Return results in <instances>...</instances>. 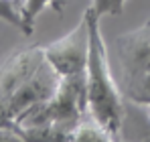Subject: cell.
<instances>
[{"mask_svg": "<svg viewBox=\"0 0 150 142\" xmlns=\"http://www.w3.org/2000/svg\"><path fill=\"white\" fill-rule=\"evenodd\" d=\"M83 16L89 26V57L85 69L87 114L100 126H103L116 140H120L126 118L124 94L110 67L108 49L100 28V14L89 6Z\"/></svg>", "mask_w": 150, "mask_h": 142, "instance_id": "6da1fadb", "label": "cell"}, {"mask_svg": "<svg viewBox=\"0 0 150 142\" xmlns=\"http://www.w3.org/2000/svg\"><path fill=\"white\" fill-rule=\"evenodd\" d=\"M120 89L126 99L150 106V18L116 39Z\"/></svg>", "mask_w": 150, "mask_h": 142, "instance_id": "7a4b0ae2", "label": "cell"}, {"mask_svg": "<svg viewBox=\"0 0 150 142\" xmlns=\"http://www.w3.org/2000/svg\"><path fill=\"white\" fill-rule=\"evenodd\" d=\"M45 61L43 45L16 49L8 53L0 61V128H14V120L10 114V102L16 89L39 69Z\"/></svg>", "mask_w": 150, "mask_h": 142, "instance_id": "3957f363", "label": "cell"}, {"mask_svg": "<svg viewBox=\"0 0 150 142\" xmlns=\"http://www.w3.org/2000/svg\"><path fill=\"white\" fill-rule=\"evenodd\" d=\"M45 57L61 79H85L89 57V26L85 16L65 37L43 45Z\"/></svg>", "mask_w": 150, "mask_h": 142, "instance_id": "277c9868", "label": "cell"}, {"mask_svg": "<svg viewBox=\"0 0 150 142\" xmlns=\"http://www.w3.org/2000/svg\"><path fill=\"white\" fill-rule=\"evenodd\" d=\"M16 132L25 142H69L75 128L59 122H35L18 126Z\"/></svg>", "mask_w": 150, "mask_h": 142, "instance_id": "5b68a950", "label": "cell"}, {"mask_svg": "<svg viewBox=\"0 0 150 142\" xmlns=\"http://www.w3.org/2000/svg\"><path fill=\"white\" fill-rule=\"evenodd\" d=\"M69 142H120V140H116L103 126H100L96 120H91L87 116L75 128V132Z\"/></svg>", "mask_w": 150, "mask_h": 142, "instance_id": "8992f818", "label": "cell"}, {"mask_svg": "<svg viewBox=\"0 0 150 142\" xmlns=\"http://www.w3.org/2000/svg\"><path fill=\"white\" fill-rule=\"evenodd\" d=\"M67 0H23V18H25V35H33L35 31V21L37 16L45 10V8H53L57 12L63 10Z\"/></svg>", "mask_w": 150, "mask_h": 142, "instance_id": "52a82bcc", "label": "cell"}, {"mask_svg": "<svg viewBox=\"0 0 150 142\" xmlns=\"http://www.w3.org/2000/svg\"><path fill=\"white\" fill-rule=\"evenodd\" d=\"M0 18L25 33V18H23L21 0H0Z\"/></svg>", "mask_w": 150, "mask_h": 142, "instance_id": "ba28073f", "label": "cell"}, {"mask_svg": "<svg viewBox=\"0 0 150 142\" xmlns=\"http://www.w3.org/2000/svg\"><path fill=\"white\" fill-rule=\"evenodd\" d=\"M124 4H126V0H91V8L100 16H103V14L120 16L124 12Z\"/></svg>", "mask_w": 150, "mask_h": 142, "instance_id": "9c48e42d", "label": "cell"}, {"mask_svg": "<svg viewBox=\"0 0 150 142\" xmlns=\"http://www.w3.org/2000/svg\"><path fill=\"white\" fill-rule=\"evenodd\" d=\"M0 142H25L14 128H0Z\"/></svg>", "mask_w": 150, "mask_h": 142, "instance_id": "30bf717a", "label": "cell"}, {"mask_svg": "<svg viewBox=\"0 0 150 142\" xmlns=\"http://www.w3.org/2000/svg\"><path fill=\"white\" fill-rule=\"evenodd\" d=\"M142 142H150V136H146V138H144V140H142Z\"/></svg>", "mask_w": 150, "mask_h": 142, "instance_id": "8fae6325", "label": "cell"}, {"mask_svg": "<svg viewBox=\"0 0 150 142\" xmlns=\"http://www.w3.org/2000/svg\"><path fill=\"white\" fill-rule=\"evenodd\" d=\"M21 4H23V0H21Z\"/></svg>", "mask_w": 150, "mask_h": 142, "instance_id": "7c38bea8", "label": "cell"}, {"mask_svg": "<svg viewBox=\"0 0 150 142\" xmlns=\"http://www.w3.org/2000/svg\"><path fill=\"white\" fill-rule=\"evenodd\" d=\"M148 108H150V106H148Z\"/></svg>", "mask_w": 150, "mask_h": 142, "instance_id": "4fadbf2b", "label": "cell"}]
</instances>
